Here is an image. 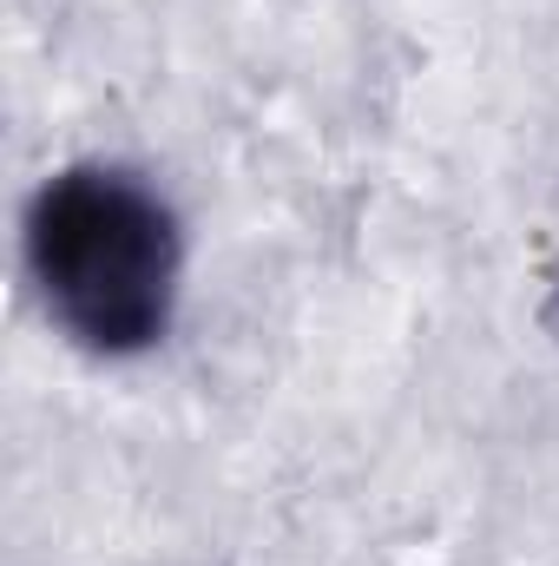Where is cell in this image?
<instances>
[{
	"label": "cell",
	"mask_w": 559,
	"mask_h": 566,
	"mask_svg": "<svg viewBox=\"0 0 559 566\" xmlns=\"http://www.w3.org/2000/svg\"><path fill=\"white\" fill-rule=\"evenodd\" d=\"M27 271L46 316L99 349L139 356L171 329L178 303V218L119 165H73L40 185L27 211Z\"/></svg>",
	"instance_id": "obj_1"
}]
</instances>
